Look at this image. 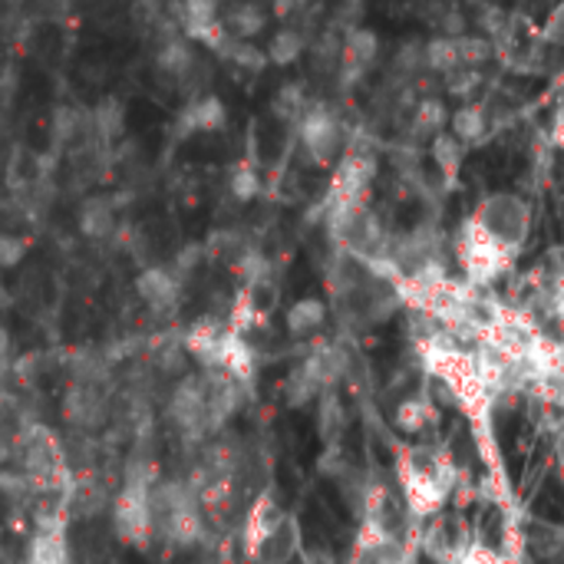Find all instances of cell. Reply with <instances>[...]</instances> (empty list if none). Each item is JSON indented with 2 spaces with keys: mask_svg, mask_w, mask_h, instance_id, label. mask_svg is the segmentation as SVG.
Segmentation results:
<instances>
[{
  "mask_svg": "<svg viewBox=\"0 0 564 564\" xmlns=\"http://www.w3.org/2000/svg\"><path fill=\"white\" fill-rule=\"evenodd\" d=\"M396 482H400L406 515L432 518L445 505V499L453 495V489L459 482V466H456L453 453L442 445L400 449Z\"/></svg>",
  "mask_w": 564,
  "mask_h": 564,
  "instance_id": "1",
  "label": "cell"
},
{
  "mask_svg": "<svg viewBox=\"0 0 564 564\" xmlns=\"http://www.w3.org/2000/svg\"><path fill=\"white\" fill-rule=\"evenodd\" d=\"M419 357H422V367L429 377H436L445 393L459 403V409L476 422V426H486L489 422V413H492V390L482 377V367H479V357L449 344L445 336H429V341L419 344Z\"/></svg>",
  "mask_w": 564,
  "mask_h": 564,
  "instance_id": "2",
  "label": "cell"
},
{
  "mask_svg": "<svg viewBox=\"0 0 564 564\" xmlns=\"http://www.w3.org/2000/svg\"><path fill=\"white\" fill-rule=\"evenodd\" d=\"M156 482L159 476L149 463H133L123 486L112 495V505H109L112 531L130 548H149L156 538V512H152Z\"/></svg>",
  "mask_w": 564,
  "mask_h": 564,
  "instance_id": "3",
  "label": "cell"
},
{
  "mask_svg": "<svg viewBox=\"0 0 564 564\" xmlns=\"http://www.w3.org/2000/svg\"><path fill=\"white\" fill-rule=\"evenodd\" d=\"M156 538L172 548H195L205 538V508L188 479H159L152 492Z\"/></svg>",
  "mask_w": 564,
  "mask_h": 564,
  "instance_id": "4",
  "label": "cell"
},
{
  "mask_svg": "<svg viewBox=\"0 0 564 564\" xmlns=\"http://www.w3.org/2000/svg\"><path fill=\"white\" fill-rule=\"evenodd\" d=\"M165 416L192 442H211L218 432H224V426L218 422V416L211 409L201 373H185L175 380L169 403H165Z\"/></svg>",
  "mask_w": 564,
  "mask_h": 564,
  "instance_id": "5",
  "label": "cell"
},
{
  "mask_svg": "<svg viewBox=\"0 0 564 564\" xmlns=\"http://www.w3.org/2000/svg\"><path fill=\"white\" fill-rule=\"evenodd\" d=\"M479 229L495 238L502 248H508L512 255H518L531 235V208L522 195L515 192H492L486 195L476 211L469 214Z\"/></svg>",
  "mask_w": 564,
  "mask_h": 564,
  "instance_id": "6",
  "label": "cell"
},
{
  "mask_svg": "<svg viewBox=\"0 0 564 564\" xmlns=\"http://www.w3.org/2000/svg\"><path fill=\"white\" fill-rule=\"evenodd\" d=\"M456 255H459V268L466 274L469 287H489L492 281H499L518 255H512L508 248H502L495 238H489L473 218H466L459 224V238H456Z\"/></svg>",
  "mask_w": 564,
  "mask_h": 564,
  "instance_id": "7",
  "label": "cell"
},
{
  "mask_svg": "<svg viewBox=\"0 0 564 564\" xmlns=\"http://www.w3.org/2000/svg\"><path fill=\"white\" fill-rule=\"evenodd\" d=\"M297 130H301V146L314 165L327 169L330 162H336V156L344 149V123L336 120V112L330 106L310 102Z\"/></svg>",
  "mask_w": 564,
  "mask_h": 564,
  "instance_id": "8",
  "label": "cell"
},
{
  "mask_svg": "<svg viewBox=\"0 0 564 564\" xmlns=\"http://www.w3.org/2000/svg\"><path fill=\"white\" fill-rule=\"evenodd\" d=\"M380 57V37L377 30L370 27H351L344 30V40H341V70H336V76H341V86L351 89L357 86L367 70L377 63Z\"/></svg>",
  "mask_w": 564,
  "mask_h": 564,
  "instance_id": "9",
  "label": "cell"
},
{
  "mask_svg": "<svg viewBox=\"0 0 564 564\" xmlns=\"http://www.w3.org/2000/svg\"><path fill=\"white\" fill-rule=\"evenodd\" d=\"M182 278L169 265H149L136 274L133 287L136 297L152 310V314H172L182 304Z\"/></svg>",
  "mask_w": 564,
  "mask_h": 564,
  "instance_id": "10",
  "label": "cell"
},
{
  "mask_svg": "<svg viewBox=\"0 0 564 564\" xmlns=\"http://www.w3.org/2000/svg\"><path fill=\"white\" fill-rule=\"evenodd\" d=\"M24 564H70V535H66L63 515L37 518V525L27 538Z\"/></svg>",
  "mask_w": 564,
  "mask_h": 564,
  "instance_id": "11",
  "label": "cell"
},
{
  "mask_svg": "<svg viewBox=\"0 0 564 564\" xmlns=\"http://www.w3.org/2000/svg\"><path fill=\"white\" fill-rule=\"evenodd\" d=\"M109 416V403L106 396L99 393L96 383L89 380H79L66 390L63 396V419L73 426V429H83V432H96Z\"/></svg>",
  "mask_w": 564,
  "mask_h": 564,
  "instance_id": "12",
  "label": "cell"
},
{
  "mask_svg": "<svg viewBox=\"0 0 564 564\" xmlns=\"http://www.w3.org/2000/svg\"><path fill=\"white\" fill-rule=\"evenodd\" d=\"M284 518V508L278 505V499L271 492L255 495V502L248 505V512L242 515V551L248 561L258 557L261 544L268 541V535L278 528V522Z\"/></svg>",
  "mask_w": 564,
  "mask_h": 564,
  "instance_id": "13",
  "label": "cell"
},
{
  "mask_svg": "<svg viewBox=\"0 0 564 564\" xmlns=\"http://www.w3.org/2000/svg\"><path fill=\"white\" fill-rule=\"evenodd\" d=\"M179 136H198V133H221L229 126V109L214 93L192 96L188 106L179 112Z\"/></svg>",
  "mask_w": 564,
  "mask_h": 564,
  "instance_id": "14",
  "label": "cell"
},
{
  "mask_svg": "<svg viewBox=\"0 0 564 564\" xmlns=\"http://www.w3.org/2000/svg\"><path fill=\"white\" fill-rule=\"evenodd\" d=\"M76 221H79L83 238L109 242L112 235L120 232V208H117V201H112L109 195H89V198H83Z\"/></svg>",
  "mask_w": 564,
  "mask_h": 564,
  "instance_id": "15",
  "label": "cell"
},
{
  "mask_svg": "<svg viewBox=\"0 0 564 564\" xmlns=\"http://www.w3.org/2000/svg\"><path fill=\"white\" fill-rule=\"evenodd\" d=\"M198 53H195V44L185 40L182 34H172L159 44V53H156V70L172 79V83H185L195 70H198Z\"/></svg>",
  "mask_w": 564,
  "mask_h": 564,
  "instance_id": "16",
  "label": "cell"
},
{
  "mask_svg": "<svg viewBox=\"0 0 564 564\" xmlns=\"http://www.w3.org/2000/svg\"><path fill=\"white\" fill-rule=\"evenodd\" d=\"M221 24L235 40H258L268 30V11L261 8V0H235L221 14Z\"/></svg>",
  "mask_w": 564,
  "mask_h": 564,
  "instance_id": "17",
  "label": "cell"
},
{
  "mask_svg": "<svg viewBox=\"0 0 564 564\" xmlns=\"http://www.w3.org/2000/svg\"><path fill=\"white\" fill-rule=\"evenodd\" d=\"M89 130L93 139L102 146H112L126 136V106L117 96H106L89 109Z\"/></svg>",
  "mask_w": 564,
  "mask_h": 564,
  "instance_id": "18",
  "label": "cell"
},
{
  "mask_svg": "<svg viewBox=\"0 0 564 564\" xmlns=\"http://www.w3.org/2000/svg\"><path fill=\"white\" fill-rule=\"evenodd\" d=\"M327 317H330L327 301H320V297H301V301H294L284 310V330L291 336H297V341H304V336H314L327 323Z\"/></svg>",
  "mask_w": 564,
  "mask_h": 564,
  "instance_id": "19",
  "label": "cell"
},
{
  "mask_svg": "<svg viewBox=\"0 0 564 564\" xmlns=\"http://www.w3.org/2000/svg\"><path fill=\"white\" fill-rule=\"evenodd\" d=\"M297 544H301V531H297V522L284 512V518L278 522V528L268 535V541L261 544L255 564H291V557L297 554Z\"/></svg>",
  "mask_w": 564,
  "mask_h": 564,
  "instance_id": "20",
  "label": "cell"
},
{
  "mask_svg": "<svg viewBox=\"0 0 564 564\" xmlns=\"http://www.w3.org/2000/svg\"><path fill=\"white\" fill-rule=\"evenodd\" d=\"M489 130V117H486V106L479 102H463L459 109L449 112V133H453L463 146L479 143Z\"/></svg>",
  "mask_w": 564,
  "mask_h": 564,
  "instance_id": "21",
  "label": "cell"
},
{
  "mask_svg": "<svg viewBox=\"0 0 564 564\" xmlns=\"http://www.w3.org/2000/svg\"><path fill=\"white\" fill-rule=\"evenodd\" d=\"M393 422L400 432L406 436H422L432 422H436V406L426 400V396H406L396 413H393Z\"/></svg>",
  "mask_w": 564,
  "mask_h": 564,
  "instance_id": "22",
  "label": "cell"
},
{
  "mask_svg": "<svg viewBox=\"0 0 564 564\" xmlns=\"http://www.w3.org/2000/svg\"><path fill=\"white\" fill-rule=\"evenodd\" d=\"M268 63L274 66H294L304 53H307V37L301 27H281L271 40H268Z\"/></svg>",
  "mask_w": 564,
  "mask_h": 564,
  "instance_id": "23",
  "label": "cell"
},
{
  "mask_svg": "<svg viewBox=\"0 0 564 564\" xmlns=\"http://www.w3.org/2000/svg\"><path fill=\"white\" fill-rule=\"evenodd\" d=\"M449 126V109L439 96H422L416 106H413V133L416 136H439L445 133Z\"/></svg>",
  "mask_w": 564,
  "mask_h": 564,
  "instance_id": "24",
  "label": "cell"
},
{
  "mask_svg": "<svg viewBox=\"0 0 564 564\" xmlns=\"http://www.w3.org/2000/svg\"><path fill=\"white\" fill-rule=\"evenodd\" d=\"M93 136L89 130V109H79V106H60L53 112V139L57 143H79Z\"/></svg>",
  "mask_w": 564,
  "mask_h": 564,
  "instance_id": "25",
  "label": "cell"
},
{
  "mask_svg": "<svg viewBox=\"0 0 564 564\" xmlns=\"http://www.w3.org/2000/svg\"><path fill=\"white\" fill-rule=\"evenodd\" d=\"M463 159H466V146L453 133L445 130V133L432 136V162L439 165V172L445 175V182H456L459 179Z\"/></svg>",
  "mask_w": 564,
  "mask_h": 564,
  "instance_id": "26",
  "label": "cell"
},
{
  "mask_svg": "<svg viewBox=\"0 0 564 564\" xmlns=\"http://www.w3.org/2000/svg\"><path fill=\"white\" fill-rule=\"evenodd\" d=\"M218 57H224L229 63H235L238 70H248V73H261L268 66V53L255 40H235L232 34L218 47Z\"/></svg>",
  "mask_w": 564,
  "mask_h": 564,
  "instance_id": "27",
  "label": "cell"
},
{
  "mask_svg": "<svg viewBox=\"0 0 564 564\" xmlns=\"http://www.w3.org/2000/svg\"><path fill=\"white\" fill-rule=\"evenodd\" d=\"M307 93H304V83H284L274 99H271V109L281 123H301V117L307 112Z\"/></svg>",
  "mask_w": 564,
  "mask_h": 564,
  "instance_id": "28",
  "label": "cell"
},
{
  "mask_svg": "<svg viewBox=\"0 0 564 564\" xmlns=\"http://www.w3.org/2000/svg\"><path fill=\"white\" fill-rule=\"evenodd\" d=\"M422 66L436 73H453L459 70V53H456V37H436L422 47Z\"/></svg>",
  "mask_w": 564,
  "mask_h": 564,
  "instance_id": "29",
  "label": "cell"
},
{
  "mask_svg": "<svg viewBox=\"0 0 564 564\" xmlns=\"http://www.w3.org/2000/svg\"><path fill=\"white\" fill-rule=\"evenodd\" d=\"M229 192L238 198V201H255L261 195V175L255 169V162H235L232 172H229Z\"/></svg>",
  "mask_w": 564,
  "mask_h": 564,
  "instance_id": "30",
  "label": "cell"
},
{
  "mask_svg": "<svg viewBox=\"0 0 564 564\" xmlns=\"http://www.w3.org/2000/svg\"><path fill=\"white\" fill-rule=\"evenodd\" d=\"M456 53H459V66L479 70V66L492 57V40L463 34V37H456Z\"/></svg>",
  "mask_w": 564,
  "mask_h": 564,
  "instance_id": "31",
  "label": "cell"
},
{
  "mask_svg": "<svg viewBox=\"0 0 564 564\" xmlns=\"http://www.w3.org/2000/svg\"><path fill=\"white\" fill-rule=\"evenodd\" d=\"M482 86V73L479 70H469V66H459L453 73H445V93L456 96V99H473V93Z\"/></svg>",
  "mask_w": 564,
  "mask_h": 564,
  "instance_id": "32",
  "label": "cell"
},
{
  "mask_svg": "<svg viewBox=\"0 0 564 564\" xmlns=\"http://www.w3.org/2000/svg\"><path fill=\"white\" fill-rule=\"evenodd\" d=\"M27 238L0 232V271H14L24 258H27Z\"/></svg>",
  "mask_w": 564,
  "mask_h": 564,
  "instance_id": "33",
  "label": "cell"
},
{
  "mask_svg": "<svg viewBox=\"0 0 564 564\" xmlns=\"http://www.w3.org/2000/svg\"><path fill=\"white\" fill-rule=\"evenodd\" d=\"M456 564H508V561H505L502 551H495L482 541H469L466 548H459Z\"/></svg>",
  "mask_w": 564,
  "mask_h": 564,
  "instance_id": "34",
  "label": "cell"
},
{
  "mask_svg": "<svg viewBox=\"0 0 564 564\" xmlns=\"http://www.w3.org/2000/svg\"><path fill=\"white\" fill-rule=\"evenodd\" d=\"M479 27L489 34V37H502L505 30H508V17H505V11L499 8V4H482V11H479Z\"/></svg>",
  "mask_w": 564,
  "mask_h": 564,
  "instance_id": "35",
  "label": "cell"
},
{
  "mask_svg": "<svg viewBox=\"0 0 564 564\" xmlns=\"http://www.w3.org/2000/svg\"><path fill=\"white\" fill-rule=\"evenodd\" d=\"M541 37H544V44L564 47V4H557V8L548 14V21H544V27H541Z\"/></svg>",
  "mask_w": 564,
  "mask_h": 564,
  "instance_id": "36",
  "label": "cell"
},
{
  "mask_svg": "<svg viewBox=\"0 0 564 564\" xmlns=\"http://www.w3.org/2000/svg\"><path fill=\"white\" fill-rule=\"evenodd\" d=\"M304 8H307V0H271V11H274L278 21H291Z\"/></svg>",
  "mask_w": 564,
  "mask_h": 564,
  "instance_id": "37",
  "label": "cell"
},
{
  "mask_svg": "<svg viewBox=\"0 0 564 564\" xmlns=\"http://www.w3.org/2000/svg\"><path fill=\"white\" fill-rule=\"evenodd\" d=\"M11 351H14V336H11V327L0 320V367L11 360Z\"/></svg>",
  "mask_w": 564,
  "mask_h": 564,
  "instance_id": "38",
  "label": "cell"
},
{
  "mask_svg": "<svg viewBox=\"0 0 564 564\" xmlns=\"http://www.w3.org/2000/svg\"><path fill=\"white\" fill-rule=\"evenodd\" d=\"M548 136H551V146L564 152V106L557 109V117H554V123H551V133H548Z\"/></svg>",
  "mask_w": 564,
  "mask_h": 564,
  "instance_id": "39",
  "label": "cell"
},
{
  "mask_svg": "<svg viewBox=\"0 0 564 564\" xmlns=\"http://www.w3.org/2000/svg\"><path fill=\"white\" fill-rule=\"evenodd\" d=\"M14 459V442L8 436H0V466Z\"/></svg>",
  "mask_w": 564,
  "mask_h": 564,
  "instance_id": "40",
  "label": "cell"
},
{
  "mask_svg": "<svg viewBox=\"0 0 564 564\" xmlns=\"http://www.w3.org/2000/svg\"><path fill=\"white\" fill-rule=\"evenodd\" d=\"M554 310H557V317L564 320V278H561L557 291H554Z\"/></svg>",
  "mask_w": 564,
  "mask_h": 564,
  "instance_id": "41",
  "label": "cell"
},
{
  "mask_svg": "<svg viewBox=\"0 0 564 564\" xmlns=\"http://www.w3.org/2000/svg\"><path fill=\"white\" fill-rule=\"evenodd\" d=\"M380 564H409V561L406 557H383Z\"/></svg>",
  "mask_w": 564,
  "mask_h": 564,
  "instance_id": "42",
  "label": "cell"
},
{
  "mask_svg": "<svg viewBox=\"0 0 564 564\" xmlns=\"http://www.w3.org/2000/svg\"><path fill=\"white\" fill-rule=\"evenodd\" d=\"M8 304H11V301H8V291L0 287V307H8Z\"/></svg>",
  "mask_w": 564,
  "mask_h": 564,
  "instance_id": "43",
  "label": "cell"
},
{
  "mask_svg": "<svg viewBox=\"0 0 564 564\" xmlns=\"http://www.w3.org/2000/svg\"><path fill=\"white\" fill-rule=\"evenodd\" d=\"M469 4H489V0H469Z\"/></svg>",
  "mask_w": 564,
  "mask_h": 564,
  "instance_id": "44",
  "label": "cell"
}]
</instances>
